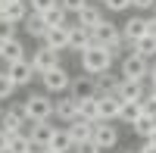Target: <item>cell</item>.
I'll use <instances>...</instances> for the list:
<instances>
[{
	"label": "cell",
	"mask_w": 156,
	"mask_h": 153,
	"mask_svg": "<svg viewBox=\"0 0 156 153\" xmlns=\"http://www.w3.org/2000/svg\"><path fill=\"white\" fill-rule=\"evenodd\" d=\"M131 6H134V9H153L156 0H131Z\"/></svg>",
	"instance_id": "74e56055"
},
{
	"label": "cell",
	"mask_w": 156,
	"mask_h": 153,
	"mask_svg": "<svg viewBox=\"0 0 156 153\" xmlns=\"http://www.w3.org/2000/svg\"><path fill=\"white\" fill-rule=\"evenodd\" d=\"M115 97L122 100H144L147 97V87H144V81H128V78H122L119 84H115V91H112Z\"/></svg>",
	"instance_id": "2e32d148"
},
{
	"label": "cell",
	"mask_w": 156,
	"mask_h": 153,
	"mask_svg": "<svg viewBox=\"0 0 156 153\" xmlns=\"http://www.w3.org/2000/svg\"><path fill=\"white\" fill-rule=\"evenodd\" d=\"M22 28H25V34H31V37H37V41H41V37L47 34V22H44L41 12H28V19L22 22Z\"/></svg>",
	"instance_id": "7402d4cb"
},
{
	"label": "cell",
	"mask_w": 156,
	"mask_h": 153,
	"mask_svg": "<svg viewBox=\"0 0 156 153\" xmlns=\"http://www.w3.org/2000/svg\"><path fill=\"white\" fill-rule=\"evenodd\" d=\"M28 147H31V137H28V131L22 128V131H12L9 134V150L6 153H22V150H28Z\"/></svg>",
	"instance_id": "f1b7e54d"
},
{
	"label": "cell",
	"mask_w": 156,
	"mask_h": 153,
	"mask_svg": "<svg viewBox=\"0 0 156 153\" xmlns=\"http://www.w3.org/2000/svg\"><path fill=\"white\" fill-rule=\"evenodd\" d=\"M25 3H28V9H31V12H47L50 6L56 3V0H25Z\"/></svg>",
	"instance_id": "e575fe53"
},
{
	"label": "cell",
	"mask_w": 156,
	"mask_h": 153,
	"mask_svg": "<svg viewBox=\"0 0 156 153\" xmlns=\"http://www.w3.org/2000/svg\"><path fill=\"white\" fill-rule=\"evenodd\" d=\"M69 94H72L75 100H90V97H97V94H100L97 78H94V75H78V78H72Z\"/></svg>",
	"instance_id": "9c48e42d"
},
{
	"label": "cell",
	"mask_w": 156,
	"mask_h": 153,
	"mask_svg": "<svg viewBox=\"0 0 156 153\" xmlns=\"http://www.w3.org/2000/svg\"><path fill=\"white\" fill-rule=\"evenodd\" d=\"M94 3H103V0H94Z\"/></svg>",
	"instance_id": "681fc988"
},
{
	"label": "cell",
	"mask_w": 156,
	"mask_h": 153,
	"mask_svg": "<svg viewBox=\"0 0 156 153\" xmlns=\"http://www.w3.org/2000/svg\"><path fill=\"white\" fill-rule=\"evenodd\" d=\"M78 56H81V72H84V75H100V72L112 69V56H109V50L100 47V44L84 47Z\"/></svg>",
	"instance_id": "6da1fadb"
},
{
	"label": "cell",
	"mask_w": 156,
	"mask_h": 153,
	"mask_svg": "<svg viewBox=\"0 0 156 153\" xmlns=\"http://www.w3.org/2000/svg\"><path fill=\"white\" fill-rule=\"evenodd\" d=\"M16 31H19V25H16V22L0 19V44H3V41H12V37H16Z\"/></svg>",
	"instance_id": "1f68e13d"
},
{
	"label": "cell",
	"mask_w": 156,
	"mask_h": 153,
	"mask_svg": "<svg viewBox=\"0 0 156 153\" xmlns=\"http://www.w3.org/2000/svg\"><path fill=\"white\" fill-rule=\"evenodd\" d=\"M3 9H6V0H0V19H3Z\"/></svg>",
	"instance_id": "bcb514c9"
},
{
	"label": "cell",
	"mask_w": 156,
	"mask_h": 153,
	"mask_svg": "<svg viewBox=\"0 0 156 153\" xmlns=\"http://www.w3.org/2000/svg\"><path fill=\"white\" fill-rule=\"evenodd\" d=\"M6 150H9V134L0 128V153H6Z\"/></svg>",
	"instance_id": "f35d334b"
},
{
	"label": "cell",
	"mask_w": 156,
	"mask_h": 153,
	"mask_svg": "<svg viewBox=\"0 0 156 153\" xmlns=\"http://www.w3.org/2000/svg\"><path fill=\"white\" fill-rule=\"evenodd\" d=\"M28 3L25 0H6V9H3V19H9V22H16V25H22L25 19H28Z\"/></svg>",
	"instance_id": "44dd1931"
},
{
	"label": "cell",
	"mask_w": 156,
	"mask_h": 153,
	"mask_svg": "<svg viewBox=\"0 0 156 153\" xmlns=\"http://www.w3.org/2000/svg\"><path fill=\"white\" fill-rule=\"evenodd\" d=\"M153 128H156V119H153V116H147V112H140V116L134 119V125H131V131L140 137V141H147V137L153 134Z\"/></svg>",
	"instance_id": "4316f807"
},
{
	"label": "cell",
	"mask_w": 156,
	"mask_h": 153,
	"mask_svg": "<svg viewBox=\"0 0 156 153\" xmlns=\"http://www.w3.org/2000/svg\"><path fill=\"white\" fill-rule=\"evenodd\" d=\"M37 153H59V150H53V147H44V150H37Z\"/></svg>",
	"instance_id": "ee69618b"
},
{
	"label": "cell",
	"mask_w": 156,
	"mask_h": 153,
	"mask_svg": "<svg viewBox=\"0 0 156 153\" xmlns=\"http://www.w3.org/2000/svg\"><path fill=\"white\" fill-rule=\"evenodd\" d=\"M147 97H153V100H156V84H150V87H147Z\"/></svg>",
	"instance_id": "7bdbcfd3"
},
{
	"label": "cell",
	"mask_w": 156,
	"mask_h": 153,
	"mask_svg": "<svg viewBox=\"0 0 156 153\" xmlns=\"http://www.w3.org/2000/svg\"><path fill=\"white\" fill-rule=\"evenodd\" d=\"M72 153H103V150H100L94 141H81V144H75V147H72Z\"/></svg>",
	"instance_id": "d590c367"
},
{
	"label": "cell",
	"mask_w": 156,
	"mask_h": 153,
	"mask_svg": "<svg viewBox=\"0 0 156 153\" xmlns=\"http://www.w3.org/2000/svg\"><path fill=\"white\" fill-rule=\"evenodd\" d=\"M53 116H56V119H59L62 125L75 122V119H78V100H75L72 94H66V97L53 100Z\"/></svg>",
	"instance_id": "7c38bea8"
},
{
	"label": "cell",
	"mask_w": 156,
	"mask_h": 153,
	"mask_svg": "<svg viewBox=\"0 0 156 153\" xmlns=\"http://www.w3.org/2000/svg\"><path fill=\"white\" fill-rule=\"evenodd\" d=\"M3 69L9 72V78L16 81V87H28L31 78H37L34 69H31V62H28V56H25V59H16V62H9V66H3Z\"/></svg>",
	"instance_id": "30bf717a"
},
{
	"label": "cell",
	"mask_w": 156,
	"mask_h": 153,
	"mask_svg": "<svg viewBox=\"0 0 156 153\" xmlns=\"http://www.w3.org/2000/svg\"><path fill=\"white\" fill-rule=\"evenodd\" d=\"M25 131H28V137H31V147L44 150V147H50V141H53L56 125H53V119H41V122H31Z\"/></svg>",
	"instance_id": "52a82bcc"
},
{
	"label": "cell",
	"mask_w": 156,
	"mask_h": 153,
	"mask_svg": "<svg viewBox=\"0 0 156 153\" xmlns=\"http://www.w3.org/2000/svg\"><path fill=\"white\" fill-rule=\"evenodd\" d=\"M94 44V31L90 28H84V25H69V50L72 53H81L84 47H90Z\"/></svg>",
	"instance_id": "9a60e30c"
},
{
	"label": "cell",
	"mask_w": 156,
	"mask_h": 153,
	"mask_svg": "<svg viewBox=\"0 0 156 153\" xmlns=\"http://www.w3.org/2000/svg\"><path fill=\"white\" fill-rule=\"evenodd\" d=\"M28 62H31L34 75H44V72H50V69L62 66V53H59V50H50V47H44V44H41L37 50H31Z\"/></svg>",
	"instance_id": "277c9868"
},
{
	"label": "cell",
	"mask_w": 156,
	"mask_h": 153,
	"mask_svg": "<svg viewBox=\"0 0 156 153\" xmlns=\"http://www.w3.org/2000/svg\"><path fill=\"white\" fill-rule=\"evenodd\" d=\"M147 34H153V37H156V16H150V19H147Z\"/></svg>",
	"instance_id": "ab89813d"
},
{
	"label": "cell",
	"mask_w": 156,
	"mask_h": 153,
	"mask_svg": "<svg viewBox=\"0 0 156 153\" xmlns=\"http://www.w3.org/2000/svg\"><path fill=\"white\" fill-rule=\"evenodd\" d=\"M100 150H112L115 144H119V128H115L112 122H106V119H100V122H94V137H90Z\"/></svg>",
	"instance_id": "ba28073f"
},
{
	"label": "cell",
	"mask_w": 156,
	"mask_h": 153,
	"mask_svg": "<svg viewBox=\"0 0 156 153\" xmlns=\"http://www.w3.org/2000/svg\"><path fill=\"white\" fill-rule=\"evenodd\" d=\"M147 78H150V84H156V59L150 62V75H147Z\"/></svg>",
	"instance_id": "b9f144b4"
},
{
	"label": "cell",
	"mask_w": 156,
	"mask_h": 153,
	"mask_svg": "<svg viewBox=\"0 0 156 153\" xmlns=\"http://www.w3.org/2000/svg\"><path fill=\"white\" fill-rule=\"evenodd\" d=\"M109 12H128L131 9V0H103Z\"/></svg>",
	"instance_id": "836d02e7"
},
{
	"label": "cell",
	"mask_w": 156,
	"mask_h": 153,
	"mask_svg": "<svg viewBox=\"0 0 156 153\" xmlns=\"http://www.w3.org/2000/svg\"><path fill=\"white\" fill-rule=\"evenodd\" d=\"M37 78H41V84H44L47 94H66L69 84H72V75L66 72V66H56V69H50L44 75H37Z\"/></svg>",
	"instance_id": "8992f818"
},
{
	"label": "cell",
	"mask_w": 156,
	"mask_h": 153,
	"mask_svg": "<svg viewBox=\"0 0 156 153\" xmlns=\"http://www.w3.org/2000/svg\"><path fill=\"white\" fill-rule=\"evenodd\" d=\"M22 153H37V147H28V150H22Z\"/></svg>",
	"instance_id": "7dc6e473"
},
{
	"label": "cell",
	"mask_w": 156,
	"mask_h": 153,
	"mask_svg": "<svg viewBox=\"0 0 156 153\" xmlns=\"http://www.w3.org/2000/svg\"><path fill=\"white\" fill-rule=\"evenodd\" d=\"M137 153H156V147H153L150 141H144V144H140V147H137Z\"/></svg>",
	"instance_id": "60d3db41"
},
{
	"label": "cell",
	"mask_w": 156,
	"mask_h": 153,
	"mask_svg": "<svg viewBox=\"0 0 156 153\" xmlns=\"http://www.w3.org/2000/svg\"><path fill=\"white\" fill-rule=\"evenodd\" d=\"M94 78H97V87H100V91H115V84L122 81V75H112V72L106 69V72L94 75Z\"/></svg>",
	"instance_id": "f546056e"
},
{
	"label": "cell",
	"mask_w": 156,
	"mask_h": 153,
	"mask_svg": "<svg viewBox=\"0 0 156 153\" xmlns=\"http://www.w3.org/2000/svg\"><path fill=\"white\" fill-rule=\"evenodd\" d=\"M25 109H28V119L31 122H41V119H53V100L50 94H28L25 97Z\"/></svg>",
	"instance_id": "5b68a950"
},
{
	"label": "cell",
	"mask_w": 156,
	"mask_h": 153,
	"mask_svg": "<svg viewBox=\"0 0 156 153\" xmlns=\"http://www.w3.org/2000/svg\"><path fill=\"white\" fill-rule=\"evenodd\" d=\"M122 153H137V150H122Z\"/></svg>",
	"instance_id": "c3c4849f"
},
{
	"label": "cell",
	"mask_w": 156,
	"mask_h": 153,
	"mask_svg": "<svg viewBox=\"0 0 156 153\" xmlns=\"http://www.w3.org/2000/svg\"><path fill=\"white\" fill-rule=\"evenodd\" d=\"M16 91H19V87H16V81L9 78V72H6V69H0V100H9Z\"/></svg>",
	"instance_id": "4dcf8cb0"
},
{
	"label": "cell",
	"mask_w": 156,
	"mask_h": 153,
	"mask_svg": "<svg viewBox=\"0 0 156 153\" xmlns=\"http://www.w3.org/2000/svg\"><path fill=\"white\" fill-rule=\"evenodd\" d=\"M31 119H28V109H25V100L22 103H9L3 109V116H0V128H3L6 134L12 131H22V128H28Z\"/></svg>",
	"instance_id": "7a4b0ae2"
},
{
	"label": "cell",
	"mask_w": 156,
	"mask_h": 153,
	"mask_svg": "<svg viewBox=\"0 0 156 153\" xmlns=\"http://www.w3.org/2000/svg\"><path fill=\"white\" fill-rule=\"evenodd\" d=\"M97 103H100V119H106V122H115V119H119L122 100L115 97L112 91H100V94H97Z\"/></svg>",
	"instance_id": "4fadbf2b"
},
{
	"label": "cell",
	"mask_w": 156,
	"mask_h": 153,
	"mask_svg": "<svg viewBox=\"0 0 156 153\" xmlns=\"http://www.w3.org/2000/svg\"><path fill=\"white\" fill-rule=\"evenodd\" d=\"M147 141H150V144H153V147H156V128H153V134H150V137H147Z\"/></svg>",
	"instance_id": "f6af8a7d"
},
{
	"label": "cell",
	"mask_w": 156,
	"mask_h": 153,
	"mask_svg": "<svg viewBox=\"0 0 156 153\" xmlns=\"http://www.w3.org/2000/svg\"><path fill=\"white\" fill-rule=\"evenodd\" d=\"M78 116L87 119V122H100V103H97V97H90V100H78Z\"/></svg>",
	"instance_id": "83f0119b"
},
{
	"label": "cell",
	"mask_w": 156,
	"mask_h": 153,
	"mask_svg": "<svg viewBox=\"0 0 156 153\" xmlns=\"http://www.w3.org/2000/svg\"><path fill=\"white\" fill-rule=\"evenodd\" d=\"M144 34H147V19L144 16H131L122 25V41L125 44H134L137 37H144Z\"/></svg>",
	"instance_id": "e0dca14e"
},
{
	"label": "cell",
	"mask_w": 156,
	"mask_h": 153,
	"mask_svg": "<svg viewBox=\"0 0 156 153\" xmlns=\"http://www.w3.org/2000/svg\"><path fill=\"white\" fill-rule=\"evenodd\" d=\"M75 22H78V25H84V28H90V31H94L97 25L103 22V9H100V6L94 3V0H90V3H87V6L81 9V12H78V16H75Z\"/></svg>",
	"instance_id": "ac0fdd59"
},
{
	"label": "cell",
	"mask_w": 156,
	"mask_h": 153,
	"mask_svg": "<svg viewBox=\"0 0 156 153\" xmlns=\"http://www.w3.org/2000/svg\"><path fill=\"white\" fill-rule=\"evenodd\" d=\"M131 53H140L144 59H156V37L153 34H144L131 44Z\"/></svg>",
	"instance_id": "603a6c76"
},
{
	"label": "cell",
	"mask_w": 156,
	"mask_h": 153,
	"mask_svg": "<svg viewBox=\"0 0 156 153\" xmlns=\"http://www.w3.org/2000/svg\"><path fill=\"white\" fill-rule=\"evenodd\" d=\"M144 112V106H140V100H125L122 109H119V119L115 122H125V125H134V119Z\"/></svg>",
	"instance_id": "484cf974"
},
{
	"label": "cell",
	"mask_w": 156,
	"mask_h": 153,
	"mask_svg": "<svg viewBox=\"0 0 156 153\" xmlns=\"http://www.w3.org/2000/svg\"><path fill=\"white\" fill-rule=\"evenodd\" d=\"M122 41V28L115 22H109V19H103L97 28H94V44H100V47H112V44H119Z\"/></svg>",
	"instance_id": "8fae6325"
},
{
	"label": "cell",
	"mask_w": 156,
	"mask_h": 153,
	"mask_svg": "<svg viewBox=\"0 0 156 153\" xmlns=\"http://www.w3.org/2000/svg\"><path fill=\"white\" fill-rule=\"evenodd\" d=\"M119 75L128 78V81H147V75H150V59H144L140 53H125Z\"/></svg>",
	"instance_id": "3957f363"
},
{
	"label": "cell",
	"mask_w": 156,
	"mask_h": 153,
	"mask_svg": "<svg viewBox=\"0 0 156 153\" xmlns=\"http://www.w3.org/2000/svg\"><path fill=\"white\" fill-rule=\"evenodd\" d=\"M140 106H144L147 116H153V119H156V100H153V97H144V100H140Z\"/></svg>",
	"instance_id": "8d00e7d4"
},
{
	"label": "cell",
	"mask_w": 156,
	"mask_h": 153,
	"mask_svg": "<svg viewBox=\"0 0 156 153\" xmlns=\"http://www.w3.org/2000/svg\"><path fill=\"white\" fill-rule=\"evenodd\" d=\"M66 128H69V134H72V141H75V144L90 141V137H94V122H87V119H81V116H78L75 122H69Z\"/></svg>",
	"instance_id": "ffe728a7"
},
{
	"label": "cell",
	"mask_w": 156,
	"mask_h": 153,
	"mask_svg": "<svg viewBox=\"0 0 156 153\" xmlns=\"http://www.w3.org/2000/svg\"><path fill=\"white\" fill-rule=\"evenodd\" d=\"M41 16H44V22H47V28H53V25H69V12L62 9L59 0H56V3L50 6L47 12H41Z\"/></svg>",
	"instance_id": "d4e9b609"
},
{
	"label": "cell",
	"mask_w": 156,
	"mask_h": 153,
	"mask_svg": "<svg viewBox=\"0 0 156 153\" xmlns=\"http://www.w3.org/2000/svg\"><path fill=\"white\" fill-rule=\"evenodd\" d=\"M0 59H3V66H9V62H16V59H25V44L19 41V37L3 41L0 44Z\"/></svg>",
	"instance_id": "d6986e66"
},
{
	"label": "cell",
	"mask_w": 156,
	"mask_h": 153,
	"mask_svg": "<svg viewBox=\"0 0 156 153\" xmlns=\"http://www.w3.org/2000/svg\"><path fill=\"white\" fill-rule=\"evenodd\" d=\"M59 3H62V9H66L69 16H78V12H81L90 0H59Z\"/></svg>",
	"instance_id": "d6a6232c"
},
{
	"label": "cell",
	"mask_w": 156,
	"mask_h": 153,
	"mask_svg": "<svg viewBox=\"0 0 156 153\" xmlns=\"http://www.w3.org/2000/svg\"><path fill=\"white\" fill-rule=\"evenodd\" d=\"M41 44L50 47V50H69V25H53V28H47V34L41 37Z\"/></svg>",
	"instance_id": "5bb4252c"
},
{
	"label": "cell",
	"mask_w": 156,
	"mask_h": 153,
	"mask_svg": "<svg viewBox=\"0 0 156 153\" xmlns=\"http://www.w3.org/2000/svg\"><path fill=\"white\" fill-rule=\"evenodd\" d=\"M50 147L53 150H59V153H72V147H75V141H72V134H69V128L66 125H56V131H53V141H50Z\"/></svg>",
	"instance_id": "cb8c5ba5"
}]
</instances>
